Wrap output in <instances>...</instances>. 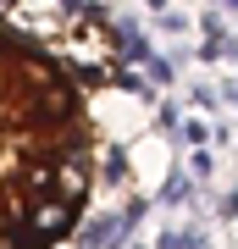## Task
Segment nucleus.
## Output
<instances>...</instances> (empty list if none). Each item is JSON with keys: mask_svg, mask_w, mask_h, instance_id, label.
Listing matches in <instances>:
<instances>
[{"mask_svg": "<svg viewBox=\"0 0 238 249\" xmlns=\"http://www.w3.org/2000/svg\"><path fill=\"white\" fill-rule=\"evenodd\" d=\"M94 106L67 55L0 22V249H55L94 188Z\"/></svg>", "mask_w": 238, "mask_h": 249, "instance_id": "obj_1", "label": "nucleus"}]
</instances>
